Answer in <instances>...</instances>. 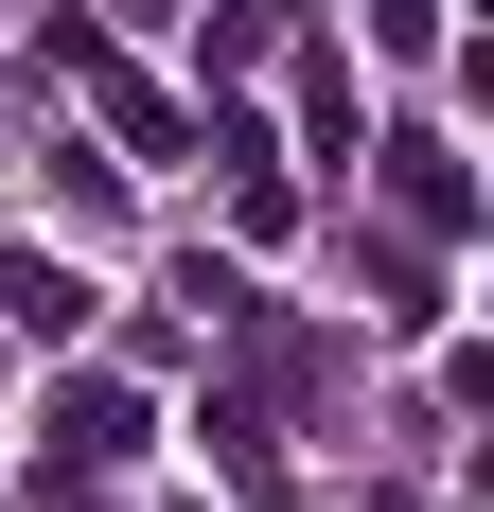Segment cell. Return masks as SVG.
Here are the masks:
<instances>
[{
    "label": "cell",
    "instance_id": "6da1fadb",
    "mask_svg": "<svg viewBox=\"0 0 494 512\" xmlns=\"http://www.w3.org/2000/svg\"><path fill=\"white\" fill-rule=\"evenodd\" d=\"M124 442H142V389H124V371H71V389H53V477H106Z\"/></svg>",
    "mask_w": 494,
    "mask_h": 512
},
{
    "label": "cell",
    "instance_id": "7a4b0ae2",
    "mask_svg": "<svg viewBox=\"0 0 494 512\" xmlns=\"http://www.w3.org/2000/svg\"><path fill=\"white\" fill-rule=\"evenodd\" d=\"M389 212L442 248V230H477V177H459V142H389Z\"/></svg>",
    "mask_w": 494,
    "mask_h": 512
},
{
    "label": "cell",
    "instance_id": "3957f363",
    "mask_svg": "<svg viewBox=\"0 0 494 512\" xmlns=\"http://www.w3.org/2000/svg\"><path fill=\"white\" fill-rule=\"evenodd\" d=\"M71 89H89V106H106V124H124V142H142V159H177V142H195V124H177V106H159L142 71H106L89 36H71Z\"/></svg>",
    "mask_w": 494,
    "mask_h": 512
},
{
    "label": "cell",
    "instance_id": "277c9868",
    "mask_svg": "<svg viewBox=\"0 0 494 512\" xmlns=\"http://www.w3.org/2000/svg\"><path fill=\"white\" fill-rule=\"evenodd\" d=\"M371 318H406V336H424V318H442V265H424V230H371Z\"/></svg>",
    "mask_w": 494,
    "mask_h": 512
},
{
    "label": "cell",
    "instance_id": "5b68a950",
    "mask_svg": "<svg viewBox=\"0 0 494 512\" xmlns=\"http://www.w3.org/2000/svg\"><path fill=\"white\" fill-rule=\"evenodd\" d=\"M0 318H18V336H71V318H89V283H71L53 248H0Z\"/></svg>",
    "mask_w": 494,
    "mask_h": 512
},
{
    "label": "cell",
    "instance_id": "8992f818",
    "mask_svg": "<svg viewBox=\"0 0 494 512\" xmlns=\"http://www.w3.org/2000/svg\"><path fill=\"white\" fill-rule=\"evenodd\" d=\"M283 53V0H230V18H195V71H265Z\"/></svg>",
    "mask_w": 494,
    "mask_h": 512
}]
</instances>
